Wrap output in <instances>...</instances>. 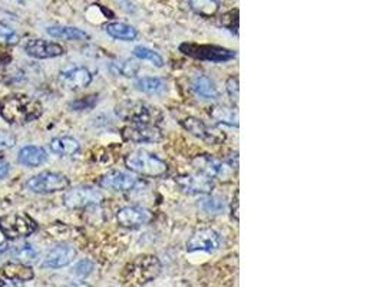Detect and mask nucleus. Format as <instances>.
I'll list each match as a JSON object with an SVG mask.
<instances>
[{
    "label": "nucleus",
    "mask_w": 383,
    "mask_h": 287,
    "mask_svg": "<svg viewBox=\"0 0 383 287\" xmlns=\"http://www.w3.org/2000/svg\"><path fill=\"white\" fill-rule=\"evenodd\" d=\"M50 150L58 155L71 157L79 153L80 144L73 136H58L50 141Z\"/></svg>",
    "instance_id": "obj_25"
},
{
    "label": "nucleus",
    "mask_w": 383,
    "mask_h": 287,
    "mask_svg": "<svg viewBox=\"0 0 383 287\" xmlns=\"http://www.w3.org/2000/svg\"><path fill=\"white\" fill-rule=\"evenodd\" d=\"M65 287H91V286L87 284V283H72V284H68Z\"/></svg>",
    "instance_id": "obj_41"
},
{
    "label": "nucleus",
    "mask_w": 383,
    "mask_h": 287,
    "mask_svg": "<svg viewBox=\"0 0 383 287\" xmlns=\"http://www.w3.org/2000/svg\"><path fill=\"white\" fill-rule=\"evenodd\" d=\"M105 32L113 39L122 41V42H132L138 38V31L136 27L122 23V22H111L105 24Z\"/></svg>",
    "instance_id": "obj_21"
},
{
    "label": "nucleus",
    "mask_w": 383,
    "mask_h": 287,
    "mask_svg": "<svg viewBox=\"0 0 383 287\" xmlns=\"http://www.w3.org/2000/svg\"><path fill=\"white\" fill-rule=\"evenodd\" d=\"M178 188L188 195H208L214 190V181L201 174H181L175 177Z\"/></svg>",
    "instance_id": "obj_12"
},
{
    "label": "nucleus",
    "mask_w": 383,
    "mask_h": 287,
    "mask_svg": "<svg viewBox=\"0 0 383 287\" xmlns=\"http://www.w3.org/2000/svg\"><path fill=\"white\" fill-rule=\"evenodd\" d=\"M138 65H136L135 62H125V64H122V66L120 68V72L124 75V76H127V78H132V76H135L136 75V72H138Z\"/></svg>",
    "instance_id": "obj_37"
},
{
    "label": "nucleus",
    "mask_w": 383,
    "mask_h": 287,
    "mask_svg": "<svg viewBox=\"0 0 383 287\" xmlns=\"http://www.w3.org/2000/svg\"><path fill=\"white\" fill-rule=\"evenodd\" d=\"M48 160V153L45 148L38 146L23 147L17 154V162L27 168H35L45 164Z\"/></svg>",
    "instance_id": "obj_20"
},
{
    "label": "nucleus",
    "mask_w": 383,
    "mask_h": 287,
    "mask_svg": "<svg viewBox=\"0 0 383 287\" xmlns=\"http://www.w3.org/2000/svg\"><path fill=\"white\" fill-rule=\"evenodd\" d=\"M191 91L204 101H215L220 98V92H218L214 80L205 75H198L197 78L193 79V83H191Z\"/></svg>",
    "instance_id": "obj_19"
},
{
    "label": "nucleus",
    "mask_w": 383,
    "mask_h": 287,
    "mask_svg": "<svg viewBox=\"0 0 383 287\" xmlns=\"http://www.w3.org/2000/svg\"><path fill=\"white\" fill-rule=\"evenodd\" d=\"M210 117L218 124L238 128V111L234 108H229L226 105H214L210 108Z\"/></svg>",
    "instance_id": "obj_24"
},
{
    "label": "nucleus",
    "mask_w": 383,
    "mask_h": 287,
    "mask_svg": "<svg viewBox=\"0 0 383 287\" xmlns=\"http://www.w3.org/2000/svg\"><path fill=\"white\" fill-rule=\"evenodd\" d=\"M132 55L135 57H138V59H141V61L151 62L157 68H162L164 65H166V62H164V57L158 52H155L154 49H150L147 46H136V48H133Z\"/></svg>",
    "instance_id": "obj_30"
},
{
    "label": "nucleus",
    "mask_w": 383,
    "mask_h": 287,
    "mask_svg": "<svg viewBox=\"0 0 383 287\" xmlns=\"http://www.w3.org/2000/svg\"><path fill=\"white\" fill-rule=\"evenodd\" d=\"M20 41L13 27L0 22V46H15Z\"/></svg>",
    "instance_id": "obj_31"
},
{
    "label": "nucleus",
    "mask_w": 383,
    "mask_h": 287,
    "mask_svg": "<svg viewBox=\"0 0 383 287\" xmlns=\"http://www.w3.org/2000/svg\"><path fill=\"white\" fill-rule=\"evenodd\" d=\"M15 144H16V136L12 132L0 131V151H5L15 147Z\"/></svg>",
    "instance_id": "obj_36"
},
{
    "label": "nucleus",
    "mask_w": 383,
    "mask_h": 287,
    "mask_svg": "<svg viewBox=\"0 0 383 287\" xmlns=\"http://www.w3.org/2000/svg\"><path fill=\"white\" fill-rule=\"evenodd\" d=\"M180 124L191 135H194L207 144H212V146H220L226 141V134L220 128L208 125L197 117H188L180 121Z\"/></svg>",
    "instance_id": "obj_8"
},
{
    "label": "nucleus",
    "mask_w": 383,
    "mask_h": 287,
    "mask_svg": "<svg viewBox=\"0 0 383 287\" xmlns=\"http://www.w3.org/2000/svg\"><path fill=\"white\" fill-rule=\"evenodd\" d=\"M222 22L224 27L230 29V31L236 32L237 34V27H238V10H230L229 13H226L223 18H222Z\"/></svg>",
    "instance_id": "obj_34"
},
{
    "label": "nucleus",
    "mask_w": 383,
    "mask_h": 287,
    "mask_svg": "<svg viewBox=\"0 0 383 287\" xmlns=\"http://www.w3.org/2000/svg\"><path fill=\"white\" fill-rule=\"evenodd\" d=\"M42 112V104L24 94H10L0 99V117L9 124H29L38 120Z\"/></svg>",
    "instance_id": "obj_1"
},
{
    "label": "nucleus",
    "mask_w": 383,
    "mask_h": 287,
    "mask_svg": "<svg viewBox=\"0 0 383 287\" xmlns=\"http://www.w3.org/2000/svg\"><path fill=\"white\" fill-rule=\"evenodd\" d=\"M222 246V237L212 228H201L193 237L187 241V251L196 253H214Z\"/></svg>",
    "instance_id": "obj_13"
},
{
    "label": "nucleus",
    "mask_w": 383,
    "mask_h": 287,
    "mask_svg": "<svg viewBox=\"0 0 383 287\" xmlns=\"http://www.w3.org/2000/svg\"><path fill=\"white\" fill-rule=\"evenodd\" d=\"M226 90L230 98L237 104L238 102V95H240V86H238V78L237 76H230L227 83H226Z\"/></svg>",
    "instance_id": "obj_35"
},
{
    "label": "nucleus",
    "mask_w": 383,
    "mask_h": 287,
    "mask_svg": "<svg viewBox=\"0 0 383 287\" xmlns=\"http://www.w3.org/2000/svg\"><path fill=\"white\" fill-rule=\"evenodd\" d=\"M124 162L133 174L148 178H161L168 172V164L166 161L147 151L131 153L125 157Z\"/></svg>",
    "instance_id": "obj_2"
},
{
    "label": "nucleus",
    "mask_w": 383,
    "mask_h": 287,
    "mask_svg": "<svg viewBox=\"0 0 383 287\" xmlns=\"http://www.w3.org/2000/svg\"><path fill=\"white\" fill-rule=\"evenodd\" d=\"M48 35L57 39L64 41H87L89 39V35L84 31H80L78 27L73 26H49L46 29Z\"/></svg>",
    "instance_id": "obj_23"
},
{
    "label": "nucleus",
    "mask_w": 383,
    "mask_h": 287,
    "mask_svg": "<svg viewBox=\"0 0 383 287\" xmlns=\"http://www.w3.org/2000/svg\"><path fill=\"white\" fill-rule=\"evenodd\" d=\"M96 102H98V97L96 95H89V97H84V98L71 102L69 106L73 111H85V109L94 108L96 105Z\"/></svg>",
    "instance_id": "obj_32"
},
{
    "label": "nucleus",
    "mask_w": 383,
    "mask_h": 287,
    "mask_svg": "<svg viewBox=\"0 0 383 287\" xmlns=\"http://www.w3.org/2000/svg\"><path fill=\"white\" fill-rule=\"evenodd\" d=\"M98 186L109 191L127 192L138 186V178H135L133 176L127 174V172L122 171H111L106 172V174H103L98 180Z\"/></svg>",
    "instance_id": "obj_14"
},
{
    "label": "nucleus",
    "mask_w": 383,
    "mask_h": 287,
    "mask_svg": "<svg viewBox=\"0 0 383 287\" xmlns=\"http://www.w3.org/2000/svg\"><path fill=\"white\" fill-rule=\"evenodd\" d=\"M13 257L17 260V263L22 265H32L38 260V250L31 244H23L13 248Z\"/></svg>",
    "instance_id": "obj_29"
},
{
    "label": "nucleus",
    "mask_w": 383,
    "mask_h": 287,
    "mask_svg": "<svg viewBox=\"0 0 383 287\" xmlns=\"http://www.w3.org/2000/svg\"><path fill=\"white\" fill-rule=\"evenodd\" d=\"M0 287H24L23 286V283H20V281H12V283H8V284H0Z\"/></svg>",
    "instance_id": "obj_40"
},
{
    "label": "nucleus",
    "mask_w": 383,
    "mask_h": 287,
    "mask_svg": "<svg viewBox=\"0 0 383 287\" xmlns=\"http://www.w3.org/2000/svg\"><path fill=\"white\" fill-rule=\"evenodd\" d=\"M121 136L131 144H155L162 139V131L157 125H128L121 130Z\"/></svg>",
    "instance_id": "obj_11"
},
{
    "label": "nucleus",
    "mask_w": 383,
    "mask_h": 287,
    "mask_svg": "<svg viewBox=\"0 0 383 287\" xmlns=\"http://www.w3.org/2000/svg\"><path fill=\"white\" fill-rule=\"evenodd\" d=\"M36 223L26 214L12 213L0 217V232L10 240L29 237L35 233Z\"/></svg>",
    "instance_id": "obj_5"
},
{
    "label": "nucleus",
    "mask_w": 383,
    "mask_h": 287,
    "mask_svg": "<svg viewBox=\"0 0 383 287\" xmlns=\"http://www.w3.org/2000/svg\"><path fill=\"white\" fill-rule=\"evenodd\" d=\"M92 74L87 68H72L68 71L61 72L59 82L64 88L69 91H78L82 88H87L92 82Z\"/></svg>",
    "instance_id": "obj_18"
},
{
    "label": "nucleus",
    "mask_w": 383,
    "mask_h": 287,
    "mask_svg": "<svg viewBox=\"0 0 383 287\" xmlns=\"http://www.w3.org/2000/svg\"><path fill=\"white\" fill-rule=\"evenodd\" d=\"M197 207L207 214H222L226 209V204L222 198L208 194L203 195V198L198 200Z\"/></svg>",
    "instance_id": "obj_28"
},
{
    "label": "nucleus",
    "mask_w": 383,
    "mask_h": 287,
    "mask_svg": "<svg viewBox=\"0 0 383 287\" xmlns=\"http://www.w3.org/2000/svg\"><path fill=\"white\" fill-rule=\"evenodd\" d=\"M161 272V263L155 255L145 254L136 257L127 267V280L135 284H145L155 279Z\"/></svg>",
    "instance_id": "obj_4"
},
{
    "label": "nucleus",
    "mask_w": 383,
    "mask_h": 287,
    "mask_svg": "<svg viewBox=\"0 0 383 287\" xmlns=\"http://www.w3.org/2000/svg\"><path fill=\"white\" fill-rule=\"evenodd\" d=\"M26 187L36 194H52L68 190L71 187V181L61 172L45 171L27 180Z\"/></svg>",
    "instance_id": "obj_7"
},
{
    "label": "nucleus",
    "mask_w": 383,
    "mask_h": 287,
    "mask_svg": "<svg viewBox=\"0 0 383 287\" xmlns=\"http://www.w3.org/2000/svg\"><path fill=\"white\" fill-rule=\"evenodd\" d=\"M0 284H2V281H0Z\"/></svg>",
    "instance_id": "obj_42"
},
{
    "label": "nucleus",
    "mask_w": 383,
    "mask_h": 287,
    "mask_svg": "<svg viewBox=\"0 0 383 287\" xmlns=\"http://www.w3.org/2000/svg\"><path fill=\"white\" fill-rule=\"evenodd\" d=\"M2 273L6 279L12 281H29L35 277V272L31 266L22 265V263H8L3 266Z\"/></svg>",
    "instance_id": "obj_26"
},
{
    "label": "nucleus",
    "mask_w": 383,
    "mask_h": 287,
    "mask_svg": "<svg viewBox=\"0 0 383 287\" xmlns=\"http://www.w3.org/2000/svg\"><path fill=\"white\" fill-rule=\"evenodd\" d=\"M76 257V250L71 244H58L55 246L43 258V269H62L73 262Z\"/></svg>",
    "instance_id": "obj_16"
},
{
    "label": "nucleus",
    "mask_w": 383,
    "mask_h": 287,
    "mask_svg": "<svg viewBox=\"0 0 383 287\" xmlns=\"http://www.w3.org/2000/svg\"><path fill=\"white\" fill-rule=\"evenodd\" d=\"M10 171V165L5 158H0V180L5 178Z\"/></svg>",
    "instance_id": "obj_39"
},
{
    "label": "nucleus",
    "mask_w": 383,
    "mask_h": 287,
    "mask_svg": "<svg viewBox=\"0 0 383 287\" xmlns=\"http://www.w3.org/2000/svg\"><path fill=\"white\" fill-rule=\"evenodd\" d=\"M152 220V213L141 206H127L117 213V221L124 228H140Z\"/></svg>",
    "instance_id": "obj_15"
},
{
    "label": "nucleus",
    "mask_w": 383,
    "mask_h": 287,
    "mask_svg": "<svg viewBox=\"0 0 383 287\" xmlns=\"http://www.w3.org/2000/svg\"><path fill=\"white\" fill-rule=\"evenodd\" d=\"M238 195H240V192L237 190L234 197H233V203H231V217L236 220V223H238V206H240Z\"/></svg>",
    "instance_id": "obj_38"
},
{
    "label": "nucleus",
    "mask_w": 383,
    "mask_h": 287,
    "mask_svg": "<svg viewBox=\"0 0 383 287\" xmlns=\"http://www.w3.org/2000/svg\"><path fill=\"white\" fill-rule=\"evenodd\" d=\"M26 53L36 57V59H50V57H58L65 53V49L62 45L48 42L43 39H31L24 45Z\"/></svg>",
    "instance_id": "obj_17"
},
{
    "label": "nucleus",
    "mask_w": 383,
    "mask_h": 287,
    "mask_svg": "<svg viewBox=\"0 0 383 287\" xmlns=\"http://www.w3.org/2000/svg\"><path fill=\"white\" fill-rule=\"evenodd\" d=\"M102 201H103V194L99 190L88 186L72 188L64 195V204L68 209H75V210L94 207L101 204Z\"/></svg>",
    "instance_id": "obj_10"
},
{
    "label": "nucleus",
    "mask_w": 383,
    "mask_h": 287,
    "mask_svg": "<svg viewBox=\"0 0 383 287\" xmlns=\"http://www.w3.org/2000/svg\"><path fill=\"white\" fill-rule=\"evenodd\" d=\"M180 52L193 57L197 61H205L212 64H223L233 61L237 57V52L224 46L210 45V43H194L184 42L180 45Z\"/></svg>",
    "instance_id": "obj_3"
},
{
    "label": "nucleus",
    "mask_w": 383,
    "mask_h": 287,
    "mask_svg": "<svg viewBox=\"0 0 383 287\" xmlns=\"http://www.w3.org/2000/svg\"><path fill=\"white\" fill-rule=\"evenodd\" d=\"M94 272V263L91 260H88V258H85V260H80L78 262L73 269H72V273L76 276V277H80L84 279L87 276H89L91 273Z\"/></svg>",
    "instance_id": "obj_33"
},
{
    "label": "nucleus",
    "mask_w": 383,
    "mask_h": 287,
    "mask_svg": "<svg viewBox=\"0 0 383 287\" xmlns=\"http://www.w3.org/2000/svg\"><path fill=\"white\" fill-rule=\"evenodd\" d=\"M191 165H193L198 174L205 176L207 178L211 180H222L226 181L229 180L234 169L229 165L227 161L218 160L210 154H198L193 160H191Z\"/></svg>",
    "instance_id": "obj_6"
},
{
    "label": "nucleus",
    "mask_w": 383,
    "mask_h": 287,
    "mask_svg": "<svg viewBox=\"0 0 383 287\" xmlns=\"http://www.w3.org/2000/svg\"><path fill=\"white\" fill-rule=\"evenodd\" d=\"M188 5L194 13L203 18H211L220 9V4L217 0H188Z\"/></svg>",
    "instance_id": "obj_27"
},
{
    "label": "nucleus",
    "mask_w": 383,
    "mask_h": 287,
    "mask_svg": "<svg viewBox=\"0 0 383 287\" xmlns=\"http://www.w3.org/2000/svg\"><path fill=\"white\" fill-rule=\"evenodd\" d=\"M121 117L135 125H157L161 120L158 108L143 102H131L121 109Z\"/></svg>",
    "instance_id": "obj_9"
},
{
    "label": "nucleus",
    "mask_w": 383,
    "mask_h": 287,
    "mask_svg": "<svg viewBox=\"0 0 383 287\" xmlns=\"http://www.w3.org/2000/svg\"><path fill=\"white\" fill-rule=\"evenodd\" d=\"M133 86L136 91L147 95H161L164 92H167L168 90L167 82L157 76H144V78L136 79Z\"/></svg>",
    "instance_id": "obj_22"
}]
</instances>
